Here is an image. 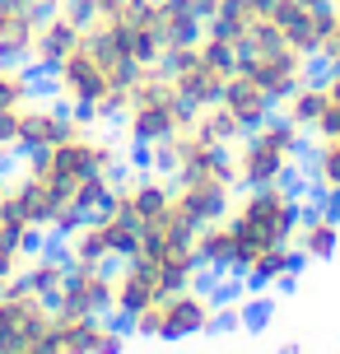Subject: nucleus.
<instances>
[{
	"mask_svg": "<svg viewBox=\"0 0 340 354\" xmlns=\"http://www.w3.org/2000/svg\"><path fill=\"white\" fill-rule=\"evenodd\" d=\"M47 75H52V98L56 103H66L70 112H79V117H89V122L103 126V122H117V117H122L126 98H131V88H135V80H140L144 71H131L122 61L103 56L89 37H79Z\"/></svg>",
	"mask_w": 340,
	"mask_h": 354,
	"instance_id": "1",
	"label": "nucleus"
},
{
	"mask_svg": "<svg viewBox=\"0 0 340 354\" xmlns=\"http://www.w3.org/2000/svg\"><path fill=\"white\" fill-rule=\"evenodd\" d=\"M229 229L233 243H238V261H233V275L243 280L252 257H261L266 248H285L294 243V229L303 219V201L289 192L285 182L280 187H243L229 205Z\"/></svg>",
	"mask_w": 340,
	"mask_h": 354,
	"instance_id": "2",
	"label": "nucleus"
},
{
	"mask_svg": "<svg viewBox=\"0 0 340 354\" xmlns=\"http://www.w3.org/2000/svg\"><path fill=\"white\" fill-rule=\"evenodd\" d=\"M238 56H243V47L205 24L196 42H182V47H173V52L163 56V71H168L173 88L182 93V103L196 112L205 103H219L224 84L238 71Z\"/></svg>",
	"mask_w": 340,
	"mask_h": 354,
	"instance_id": "3",
	"label": "nucleus"
},
{
	"mask_svg": "<svg viewBox=\"0 0 340 354\" xmlns=\"http://www.w3.org/2000/svg\"><path fill=\"white\" fill-rule=\"evenodd\" d=\"M117 122H122V140L131 145V149H140V154H149V149L163 145V140H173L178 131H187L191 107L182 103V93L173 88L163 61L149 66V71L135 80V88H131V98H126Z\"/></svg>",
	"mask_w": 340,
	"mask_h": 354,
	"instance_id": "4",
	"label": "nucleus"
},
{
	"mask_svg": "<svg viewBox=\"0 0 340 354\" xmlns=\"http://www.w3.org/2000/svg\"><path fill=\"white\" fill-rule=\"evenodd\" d=\"M303 154H308L303 131L275 112L229 149V173L238 182V192L243 187H280V182H289V173L299 168Z\"/></svg>",
	"mask_w": 340,
	"mask_h": 354,
	"instance_id": "5",
	"label": "nucleus"
},
{
	"mask_svg": "<svg viewBox=\"0 0 340 354\" xmlns=\"http://www.w3.org/2000/svg\"><path fill=\"white\" fill-rule=\"evenodd\" d=\"M219 322V299L200 284H182V289H168L163 299H154L144 313L126 322L131 336L144 340H163V345H178V340H196L205 331H215Z\"/></svg>",
	"mask_w": 340,
	"mask_h": 354,
	"instance_id": "6",
	"label": "nucleus"
},
{
	"mask_svg": "<svg viewBox=\"0 0 340 354\" xmlns=\"http://www.w3.org/2000/svg\"><path fill=\"white\" fill-rule=\"evenodd\" d=\"M238 71L247 75V80H256V84L266 88V98L280 107L294 88L303 84V80H312V56L294 52V47H289L285 37L270 28V24H261V28L243 42Z\"/></svg>",
	"mask_w": 340,
	"mask_h": 354,
	"instance_id": "7",
	"label": "nucleus"
},
{
	"mask_svg": "<svg viewBox=\"0 0 340 354\" xmlns=\"http://www.w3.org/2000/svg\"><path fill=\"white\" fill-rule=\"evenodd\" d=\"M135 248H140V229L126 214H117L112 205L89 214V219H79L61 238V252H66L70 266H117L126 257H135Z\"/></svg>",
	"mask_w": 340,
	"mask_h": 354,
	"instance_id": "8",
	"label": "nucleus"
},
{
	"mask_svg": "<svg viewBox=\"0 0 340 354\" xmlns=\"http://www.w3.org/2000/svg\"><path fill=\"white\" fill-rule=\"evenodd\" d=\"M108 205L117 214H126L135 229H149V224L173 214V177L159 173V168H135V173L117 177Z\"/></svg>",
	"mask_w": 340,
	"mask_h": 354,
	"instance_id": "9",
	"label": "nucleus"
},
{
	"mask_svg": "<svg viewBox=\"0 0 340 354\" xmlns=\"http://www.w3.org/2000/svg\"><path fill=\"white\" fill-rule=\"evenodd\" d=\"M56 303L37 299L15 280L0 289V354H37V336L52 317Z\"/></svg>",
	"mask_w": 340,
	"mask_h": 354,
	"instance_id": "10",
	"label": "nucleus"
},
{
	"mask_svg": "<svg viewBox=\"0 0 340 354\" xmlns=\"http://www.w3.org/2000/svg\"><path fill=\"white\" fill-rule=\"evenodd\" d=\"M168 289H178V284L163 275V266L144 261V257H126V261H117V270H112V308L108 313L117 322H131L154 299H163Z\"/></svg>",
	"mask_w": 340,
	"mask_h": 354,
	"instance_id": "11",
	"label": "nucleus"
},
{
	"mask_svg": "<svg viewBox=\"0 0 340 354\" xmlns=\"http://www.w3.org/2000/svg\"><path fill=\"white\" fill-rule=\"evenodd\" d=\"M233 196H238V182H233L229 168L210 177H191V182H173V214L191 229H205V224L229 214Z\"/></svg>",
	"mask_w": 340,
	"mask_h": 354,
	"instance_id": "12",
	"label": "nucleus"
},
{
	"mask_svg": "<svg viewBox=\"0 0 340 354\" xmlns=\"http://www.w3.org/2000/svg\"><path fill=\"white\" fill-rule=\"evenodd\" d=\"M79 122H89V117L70 112V107L56 103V98H28V103L19 107V154H42V149H52V145L66 140Z\"/></svg>",
	"mask_w": 340,
	"mask_h": 354,
	"instance_id": "13",
	"label": "nucleus"
},
{
	"mask_svg": "<svg viewBox=\"0 0 340 354\" xmlns=\"http://www.w3.org/2000/svg\"><path fill=\"white\" fill-rule=\"evenodd\" d=\"M84 37V15L75 10L70 0H61V5H52L47 15L37 19V42H33V56H28V66H37V71H52L61 56L70 52L75 42Z\"/></svg>",
	"mask_w": 340,
	"mask_h": 354,
	"instance_id": "14",
	"label": "nucleus"
},
{
	"mask_svg": "<svg viewBox=\"0 0 340 354\" xmlns=\"http://www.w3.org/2000/svg\"><path fill=\"white\" fill-rule=\"evenodd\" d=\"M61 313H79V317H103L112 308V266H70V275L56 294Z\"/></svg>",
	"mask_w": 340,
	"mask_h": 354,
	"instance_id": "15",
	"label": "nucleus"
},
{
	"mask_svg": "<svg viewBox=\"0 0 340 354\" xmlns=\"http://www.w3.org/2000/svg\"><path fill=\"white\" fill-rule=\"evenodd\" d=\"M66 275H70L66 252H42V248H33L28 257H23V266H19L15 284H19V289H28V294H37V299L56 303V294H61Z\"/></svg>",
	"mask_w": 340,
	"mask_h": 354,
	"instance_id": "16",
	"label": "nucleus"
},
{
	"mask_svg": "<svg viewBox=\"0 0 340 354\" xmlns=\"http://www.w3.org/2000/svg\"><path fill=\"white\" fill-rule=\"evenodd\" d=\"M294 248H299L303 261H331L340 252V214H331L326 205L322 210H303L299 229H294Z\"/></svg>",
	"mask_w": 340,
	"mask_h": 354,
	"instance_id": "17",
	"label": "nucleus"
},
{
	"mask_svg": "<svg viewBox=\"0 0 340 354\" xmlns=\"http://www.w3.org/2000/svg\"><path fill=\"white\" fill-rule=\"evenodd\" d=\"M37 10H23L19 0H0V61H28L37 42Z\"/></svg>",
	"mask_w": 340,
	"mask_h": 354,
	"instance_id": "18",
	"label": "nucleus"
},
{
	"mask_svg": "<svg viewBox=\"0 0 340 354\" xmlns=\"http://www.w3.org/2000/svg\"><path fill=\"white\" fill-rule=\"evenodd\" d=\"M219 103L229 107L247 131H252V126H261L266 117H275V103L266 98V88L256 84V80H247L243 71H233V80L224 84V93H219Z\"/></svg>",
	"mask_w": 340,
	"mask_h": 354,
	"instance_id": "19",
	"label": "nucleus"
},
{
	"mask_svg": "<svg viewBox=\"0 0 340 354\" xmlns=\"http://www.w3.org/2000/svg\"><path fill=\"white\" fill-rule=\"evenodd\" d=\"M37 354H89V317L52 308V317L37 336Z\"/></svg>",
	"mask_w": 340,
	"mask_h": 354,
	"instance_id": "20",
	"label": "nucleus"
},
{
	"mask_svg": "<svg viewBox=\"0 0 340 354\" xmlns=\"http://www.w3.org/2000/svg\"><path fill=\"white\" fill-rule=\"evenodd\" d=\"M266 10H270V0H219L215 15H210V28H219L229 42L243 47V42L266 24Z\"/></svg>",
	"mask_w": 340,
	"mask_h": 354,
	"instance_id": "21",
	"label": "nucleus"
},
{
	"mask_svg": "<svg viewBox=\"0 0 340 354\" xmlns=\"http://www.w3.org/2000/svg\"><path fill=\"white\" fill-rule=\"evenodd\" d=\"M154 15H159V37H163L168 52L182 47V42H196L200 28H205V15H200L191 0H154Z\"/></svg>",
	"mask_w": 340,
	"mask_h": 354,
	"instance_id": "22",
	"label": "nucleus"
},
{
	"mask_svg": "<svg viewBox=\"0 0 340 354\" xmlns=\"http://www.w3.org/2000/svg\"><path fill=\"white\" fill-rule=\"evenodd\" d=\"M187 131L196 136V140H205V145H215V149H233V145L247 136V126L233 117L224 103H205V107H196L191 112V122H187Z\"/></svg>",
	"mask_w": 340,
	"mask_h": 354,
	"instance_id": "23",
	"label": "nucleus"
},
{
	"mask_svg": "<svg viewBox=\"0 0 340 354\" xmlns=\"http://www.w3.org/2000/svg\"><path fill=\"white\" fill-rule=\"evenodd\" d=\"M299 266H303L299 248L285 243V248H266L261 257H252L247 270H243V280H247L252 289H270V284H289L299 275Z\"/></svg>",
	"mask_w": 340,
	"mask_h": 354,
	"instance_id": "24",
	"label": "nucleus"
},
{
	"mask_svg": "<svg viewBox=\"0 0 340 354\" xmlns=\"http://www.w3.org/2000/svg\"><path fill=\"white\" fill-rule=\"evenodd\" d=\"M326 107H331V98H326V84H322V80H303V84L294 88V93H289V98L275 107V112H280L285 122H294L303 136H312V126L322 122Z\"/></svg>",
	"mask_w": 340,
	"mask_h": 354,
	"instance_id": "25",
	"label": "nucleus"
},
{
	"mask_svg": "<svg viewBox=\"0 0 340 354\" xmlns=\"http://www.w3.org/2000/svg\"><path fill=\"white\" fill-rule=\"evenodd\" d=\"M196 257H200V266H205V270H215V275H233L238 243H233L229 219H215V224L196 229Z\"/></svg>",
	"mask_w": 340,
	"mask_h": 354,
	"instance_id": "26",
	"label": "nucleus"
},
{
	"mask_svg": "<svg viewBox=\"0 0 340 354\" xmlns=\"http://www.w3.org/2000/svg\"><path fill=\"white\" fill-rule=\"evenodd\" d=\"M303 159H308V177H312L317 196L340 192V140H322L317 136V145L308 149Z\"/></svg>",
	"mask_w": 340,
	"mask_h": 354,
	"instance_id": "27",
	"label": "nucleus"
},
{
	"mask_svg": "<svg viewBox=\"0 0 340 354\" xmlns=\"http://www.w3.org/2000/svg\"><path fill=\"white\" fill-rule=\"evenodd\" d=\"M28 98H37V80L28 61H0V112L23 107Z\"/></svg>",
	"mask_w": 340,
	"mask_h": 354,
	"instance_id": "28",
	"label": "nucleus"
},
{
	"mask_svg": "<svg viewBox=\"0 0 340 354\" xmlns=\"http://www.w3.org/2000/svg\"><path fill=\"white\" fill-rule=\"evenodd\" d=\"M126 322H117V317H89V354H122L126 350Z\"/></svg>",
	"mask_w": 340,
	"mask_h": 354,
	"instance_id": "29",
	"label": "nucleus"
},
{
	"mask_svg": "<svg viewBox=\"0 0 340 354\" xmlns=\"http://www.w3.org/2000/svg\"><path fill=\"white\" fill-rule=\"evenodd\" d=\"M0 238H5V243H19V248H33L37 243V229L19 214V205L5 192H0Z\"/></svg>",
	"mask_w": 340,
	"mask_h": 354,
	"instance_id": "30",
	"label": "nucleus"
},
{
	"mask_svg": "<svg viewBox=\"0 0 340 354\" xmlns=\"http://www.w3.org/2000/svg\"><path fill=\"white\" fill-rule=\"evenodd\" d=\"M28 252H33V248H19V243H5V238H0V289L19 275V266H23Z\"/></svg>",
	"mask_w": 340,
	"mask_h": 354,
	"instance_id": "31",
	"label": "nucleus"
},
{
	"mask_svg": "<svg viewBox=\"0 0 340 354\" xmlns=\"http://www.w3.org/2000/svg\"><path fill=\"white\" fill-rule=\"evenodd\" d=\"M317 61H326L331 71H340V5H336V24H331V33H326L322 56H317Z\"/></svg>",
	"mask_w": 340,
	"mask_h": 354,
	"instance_id": "32",
	"label": "nucleus"
},
{
	"mask_svg": "<svg viewBox=\"0 0 340 354\" xmlns=\"http://www.w3.org/2000/svg\"><path fill=\"white\" fill-rule=\"evenodd\" d=\"M312 136H322V140H340V103H331L322 112V122L312 126Z\"/></svg>",
	"mask_w": 340,
	"mask_h": 354,
	"instance_id": "33",
	"label": "nucleus"
},
{
	"mask_svg": "<svg viewBox=\"0 0 340 354\" xmlns=\"http://www.w3.org/2000/svg\"><path fill=\"white\" fill-rule=\"evenodd\" d=\"M70 5H75L84 19H93V15H112L117 5H126V0H70Z\"/></svg>",
	"mask_w": 340,
	"mask_h": 354,
	"instance_id": "34",
	"label": "nucleus"
},
{
	"mask_svg": "<svg viewBox=\"0 0 340 354\" xmlns=\"http://www.w3.org/2000/svg\"><path fill=\"white\" fill-rule=\"evenodd\" d=\"M322 84H326V98H331V103H340V71H331Z\"/></svg>",
	"mask_w": 340,
	"mask_h": 354,
	"instance_id": "35",
	"label": "nucleus"
},
{
	"mask_svg": "<svg viewBox=\"0 0 340 354\" xmlns=\"http://www.w3.org/2000/svg\"><path fill=\"white\" fill-rule=\"evenodd\" d=\"M322 205H326V210H331V214H340V192H331V196H326V201H322Z\"/></svg>",
	"mask_w": 340,
	"mask_h": 354,
	"instance_id": "36",
	"label": "nucleus"
},
{
	"mask_svg": "<svg viewBox=\"0 0 340 354\" xmlns=\"http://www.w3.org/2000/svg\"><path fill=\"white\" fill-rule=\"evenodd\" d=\"M275 354H303V350H299V345H280Z\"/></svg>",
	"mask_w": 340,
	"mask_h": 354,
	"instance_id": "37",
	"label": "nucleus"
},
{
	"mask_svg": "<svg viewBox=\"0 0 340 354\" xmlns=\"http://www.w3.org/2000/svg\"><path fill=\"white\" fill-rule=\"evenodd\" d=\"M5 182H10V177H5V163H0V192H5Z\"/></svg>",
	"mask_w": 340,
	"mask_h": 354,
	"instance_id": "38",
	"label": "nucleus"
}]
</instances>
